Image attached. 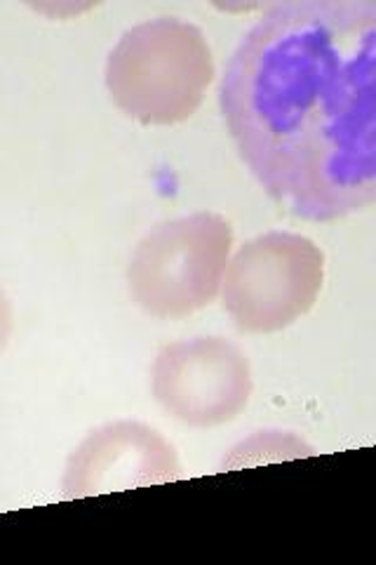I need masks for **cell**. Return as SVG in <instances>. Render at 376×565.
<instances>
[{
	"label": "cell",
	"mask_w": 376,
	"mask_h": 565,
	"mask_svg": "<svg viewBox=\"0 0 376 565\" xmlns=\"http://www.w3.org/2000/svg\"><path fill=\"white\" fill-rule=\"evenodd\" d=\"M12 334V305L6 295V290L0 288V353L6 351L8 342Z\"/></svg>",
	"instance_id": "7"
},
{
	"label": "cell",
	"mask_w": 376,
	"mask_h": 565,
	"mask_svg": "<svg viewBox=\"0 0 376 565\" xmlns=\"http://www.w3.org/2000/svg\"><path fill=\"white\" fill-rule=\"evenodd\" d=\"M233 226L217 212L163 222L139 241L128 267L135 302L155 318H184L219 292Z\"/></svg>",
	"instance_id": "3"
},
{
	"label": "cell",
	"mask_w": 376,
	"mask_h": 565,
	"mask_svg": "<svg viewBox=\"0 0 376 565\" xmlns=\"http://www.w3.org/2000/svg\"><path fill=\"white\" fill-rule=\"evenodd\" d=\"M325 280V255L299 234L247 241L228 262L224 309L243 332H278L309 313Z\"/></svg>",
	"instance_id": "4"
},
{
	"label": "cell",
	"mask_w": 376,
	"mask_h": 565,
	"mask_svg": "<svg viewBox=\"0 0 376 565\" xmlns=\"http://www.w3.org/2000/svg\"><path fill=\"white\" fill-rule=\"evenodd\" d=\"M170 440L141 422H111L87 434L68 457L64 498L83 500L106 492L160 486L182 479Z\"/></svg>",
	"instance_id": "6"
},
{
	"label": "cell",
	"mask_w": 376,
	"mask_h": 565,
	"mask_svg": "<svg viewBox=\"0 0 376 565\" xmlns=\"http://www.w3.org/2000/svg\"><path fill=\"white\" fill-rule=\"evenodd\" d=\"M214 78L205 33L176 17L137 24L106 60V87L118 109L144 126H174L201 109Z\"/></svg>",
	"instance_id": "2"
},
{
	"label": "cell",
	"mask_w": 376,
	"mask_h": 565,
	"mask_svg": "<svg viewBox=\"0 0 376 565\" xmlns=\"http://www.w3.org/2000/svg\"><path fill=\"white\" fill-rule=\"evenodd\" d=\"M247 353L224 338H193L160 349L153 365V396L189 427L233 422L253 398Z\"/></svg>",
	"instance_id": "5"
},
{
	"label": "cell",
	"mask_w": 376,
	"mask_h": 565,
	"mask_svg": "<svg viewBox=\"0 0 376 565\" xmlns=\"http://www.w3.org/2000/svg\"><path fill=\"white\" fill-rule=\"evenodd\" d=\"M238 153L278 205L334 222L376 199V6L297 0L266 10L219 87Z\"/></svg>",
	"instance_id": "1"
}]
</instances>
